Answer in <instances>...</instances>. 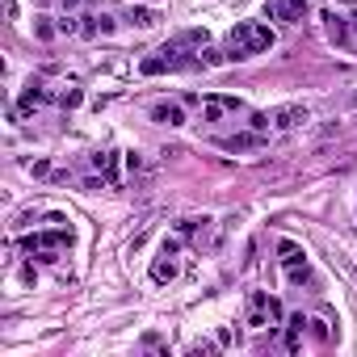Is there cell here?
Listing matches in <instances>:
<instances>
[{
  "instance_id": "cell-10",
  "label": "cell",
  "mask_w": 357,
  "mask_h": 357,
  "mask_svg": "<svg viewBox=\"0 0 357 357\" xmlns=\"http://www.w3.org/2000/svg\"><path fill=\"white\" fill-rule=\"evenodd\" d=\"M126 21L139 26V30H147V26H156V21H160V13H156V9H147V5H131V9H126Z\"/></svg>"
},
{
  "instance_id": "cell-19",
  "label": "cell",
  "mask_w": 357,
  "mask_h": 357,
  "mask_svg": "<svg viewBox=\"0 0 357 357\" xmlns=\"http://www.w3.org/2000/svg\"><path fill=\"white\" fill-rule=\"evenodd\" d=\"M59 5H64V13H76V9H80V0H59Z\"/></svg>"
},
{
  "instance_id": "cell-18",
  "label": "cell",
  "mask_w": 357,
  "mask_h": 357,
  "mask_svg": "<svg viewBox=\"0 0 357 357\" xmlns=\"http://www.w3.org/2000/svg\"><path fill=\"white\" fill-rule=\"evenodd\" d=\"M114 30H118V21L110 13H101V34H114Z\"/></svg>"
},
{
  "instance_id": "cell-11",
  "label": "cell",
  "mask_w": 357,
  "mask_h": 357,
  "mask_svg": "<svg viewBox=\"0 0 357 357\" xmlns=\"http://www.w3.org/2000/svg\"><path fill=\"white\" fill-rule=\"evenodd\" d=\"M278 252H282V265H286V269H294V265H307L302 248H298V244H290V240H282V244H278Z\"/></svg>"
},
{
  "instance_id": "cell-6",
  "label": "cell",
  "mask_w": 357,
  "mask_h": 357,
  "mask_svg": "<svg viewBox=\"0 0 357 357\" xmlns=\"http://www.w3.org/2000/svg\"><path fill=\"white\" fill-rule=\"evenodd\" d=\"M151 118H156L160 126H185V110H181V101H160V106H151Z\"/></svg>"
},
{
  "instance_id": "cell-14",
  "label": "cell",
  "mask_w": 357,
  "mask_h": 357,
  "mask_svg": "<svg viewBox=\"0 0 357 357\" xmlns=\"http://www.w3.org/2000/svg\"><path fill=\"white\" fill-rule=\"evenodd\" d=\"M55 30L59 26H50V17H34V34L38 38H55Z\"/></svg>"
},
{
  "instance_id": "cell-9",
  "label": "cell",
  "mask_w": 357,
  "mask_h": 357,
  "mask_svg": "<svg viewBox=\"0 0 357 357\" xmlns=\"http://www.w3.org/2000/svg\"><path fill=\"white\" fill-rule=\"evenodd\" d=\"M173 278H177V261H173V252H160V261L151 265V282H160V286H164V282H173Z\"/></svg>"
},
{
  "instance_id": "cell-16",
  "label": "cell",
  "mask_w": 357,
  "mask_h": 357,
  "mask_svg": "<svg viewBox=\"0 0 357 357\" xmlns=\"http://www.w3.org/2000/svg\"><path fill=\"white\" fill-rule=\"evenodd\" d=\"M59 106H64V110H76V106H80V88H68V93L59 97Z\"/></svg>"
},
{
  "instance_id": "cell-3",
  "label": "cell",
  "mask_w": 357,
  "mask_h": 357,
  "mask_svg": "<svg viewBox=\"0 0 357 357\" xmlns=\"http://www.w3.org/2000/svg\"><path fill=\"white\" fill-rule=\"evenodd\" d=\"M265 17L294 26V21H302V17H307V0H273V5H265Z\"/></svg>"
},
{
  "instance_id": "cell-20",
  "label": "cell",
  "mask_w": 357,
  "mask_h": 357,
  "mask_svg": "<svg viewBox=\"0 0 357 357\" xmlns=\"http://www.w3.org/2000/svg\"><path fill=\"white\" fill-rule=\"evenodd\" d=\"M332 5H357V0H332Z\"/></svg>"
},
{
  "instance_id": "cell-13",
  "label": "cell",
  "mask_w": 357,
  "mask_h": 357,
  "mask_svg": "<svg viewBox=\"0 0 357 357\" xmlns=\"http://www.w3.org/2000/svg\"><path fill=\"white\" fill-rule=\"evenodd\" d=\"M286 282H290V286H307V282H311V269H307V265H294V269H286Z\"/></svg>"
},
{
  "instance_id": "cell-5",
  "label": "cell",
  "mask_w": 357,
  "mask_h": 357,
  "mask_svg": "<svg viewBox=\"0 0 357 357\" xmlns=\"http://www.w3.org/2000/svg\"><path fill=\"white\" fill-rule=\"evenodd\" d=\"M349 30H353V26H349V17H345V13H336V9H328V13H324V34H328L336 46H349Z\"/></svg>"
},
{
  "instance_id": "cell-17",
  "label": "cell",
  "mask_w": 357,
  "mask_h": 357,
  "mask_svg": "<svg viewBox=\"0 0 357 357\" xmlns=\"http://www.w3.org/2000/svg\"><path fill=\"white\" fill-rule=\"evenodd\" d=\"M248 126L252 131H269V114H248Z\"/></svg>"
},
{
  "instance_id": "cell-8",
  "label": "cell",
  "mask_w": 357,
  "mask_h": 357,
  "mask_svg": "<svg viewBox=\"0 0 357 357\" xmlns=\"http://www.w3.org/2000/svg\"><path fill=\"white\" fill-rule=\"evenodd\" d=\"M307 324H311L307 316H290V320H286V349H290V353H298V345H302V332H307Z\"/></svg>"
},
{
  "instance_id": "cell-1",
  "label": "cell",
  "mask_w": 357,
  "mask_h": 357,
  "mask_svg": "<svg viewBox=\"0 0 357 357\" xmlns=\"http://www.w3.org/2000/svg\"><path fill=\"white\" fill-rule=\"evenodd\" d=\"M269 46H273V30L261 26V21H235L231 34H227V55L231 59H252Z\"/></svg>"
},
{
  "instance_id": "cell-12",
  "label": "cell",
  "mask_w": 357,
  "mask_h": 357,
  "mask_svg": "<svg viewBox=\"0 0 357 357\" xmlns=\"http://www.w3.org/2000/svg\"><path fill=\"white\" fill-rule=\"evenodd\" d=\"M257 143H261V135H235V139H227L223 147H227V151H244V147H257Z\"/></svg>"
},
{
  "instance_id": "cell-7",
  "label": "cell",
  "mask_w": 357,
  "mask_h": 357,
  "mask_svg": "<svg viewBox=\"0 0 357 357\" xmlns=\"http://www.w3.org/2000/svg\"><path fill=\"white\" fill-rule=\"evenodd\" d=\"M50 101V93H46V84H38V80H30L26 84V93H21V114H30V110H38V106H46Z\"/></svg>"
},
{
  "instance_id": "cell-4",
  "label": "cell",
  "mask_w": 357,
  "mask_h": 357,
  "mask_svg": "<svg viewBox=\"0 0 357 357\" xmlns=\"http://www.w3.org/2000/svg\"><path fill=\"white\" fill-rule=\"evenodd\" d=\"M307 118H311L307 106H282V110L269 114V126H278V131H294V126H302Z\"/></svg>"
},
{
  "instance_id": "cell-2",
  "label": "cell",
  "mask_w": 357,
  "mask_h": 357,
  "mask_svg": "<svg viewBox=\"0 0 357 357\" xmlns=\"http://www.w3.org/2000/svg\"><path fill=\"white\" fill-rule=\"evenodd\" d=\"M227 114H244L240 97H206L202 101V122H223Z\"/></svg>"
},
{
  "instance_id": "cell-15",
  "label": "cell",
  "mask_w": 357,
  "mask_h": 357,
  "mask_svg": "<svg viewBox=\"0 0 357 357\" xmlns=\"http://www.w3.org/2000/svg\"><path fill=\"white\" fill-rule=\"evenodd\" d=\"M265 311H269V320H273V324H282V320H286L282 302H278V298H269V294H265Z\"/></svg>"
}]
</instances>
